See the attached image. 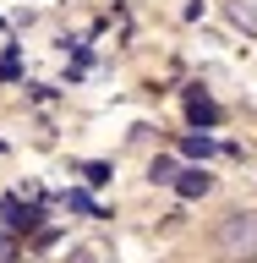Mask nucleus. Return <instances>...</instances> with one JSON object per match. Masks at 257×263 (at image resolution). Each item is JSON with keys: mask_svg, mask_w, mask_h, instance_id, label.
I'll return each mask as SVG.
<instances>
[{"mask_svg": "<svg viewBox=\"0 0 257 263\" xmlns=\"http://www.w3.org/2000/svg\"><path fill=\"white\" fill-rule=\"evenodd\" d=\"M213 247L225 263H257V209H235L219 219L213 230Z\"/></svg>", "mask_w": 257, "mask_h": 263, "instance_id": "f257e3e1", "label": "nucleus"}, {"mask_svg": "<svg viewBox=\"0 0 257 263\" xmlns=\"http://www.w3.org/2000/svg\"><path fill=\"white\" fill-rule=\"evenodd\" d=\"M71 263H98V258H93V252H71Z\"/></svg>", "mask_w": 257, "mask_h": 263, "instance_id": "9b49d317", "label": "nucleus"}, {"mask_svg": "<svg viewBox=\"0 0 257 263\" xmlns=\"http://www.w3.org/2000/svg\"><path fill=\"white\" fill-rule=\"evenodd\" d=\"M66 209H77V214H93V197H88V192H66Z\"/></svg>", "mask_w": 257, "mask_h": 263, "instance_id": "1a4fd4ad", "label": "nucleus"}, {"mask_svg": "<svg viewBox=\"0 0 257 263\" xmlns=\"http://www.w3.org/2000/svg\"><path fill=\"white\" fill-rule=\"evenodd\" d=\"M181 154H186V159H208L213 137H208V132H186V137H181Z\"/></svg>", "mask_w": 257, "mask_h": 263, "instance_id": "39448f33", "label": "nucleus"}, {"mask_svg": "<svg viewBox=\"0 0 257 263\" xmlns=\"http://www.w3.org/2000/svg\"><path fill=\"white\" fill-rule=\"evenodd\" d=\"M208 186H213V176H208V170H197V164H192V170H181V176H175V192L186 197V203H192V197H203V192H208Z\"/></svg>", "mask_w": 257, "mask_h": 263, "instance_id": "20e7f679", "label": "nucleus"}, {"mask_svg": "<svg viewBox=\"0 0 257 263\" xmlns=\"http://www.w3.org/2000/svg\"><path fill=\"white\" fill-rule=\"evenodd\" d=\"M175 176H181V170H175V159H164V154L148 164V181H153V186H175Z\"/></svg>", "mask_w": 257, "mask_h": 263, "instance_id": "423d86ee", "label": "nucleus"}, {"mask_svg": "<svg viewBox=\"0 0 257 263\" xmlns=\"http://www.w3.org/2000/svg\"><path fill=\"white\" fill-rule=\"evenodd\" d=\"M0 263H16V230H0Z\"/></svg>", "mask_w": 257, "mask_h": 263, "instance_id": "0eeeda50", "label": "nucleus"}, {"mask_svg": "<svg viewBox=\"0 0 257 263\" xmlns=\"http://www.w3.org/2000/svg\"><path fill=\"white\" fill-rule=\"evenodd\" d=\"M0 214H6V230H38V219H44V214L33 209V203H22V197H6Z\"/></svg>", "mask_w": 257, "mask_h": 263, "instance_id": "f03ea898", "label": "nucleus"}, {"mask_svg": "<svg viewBox=\"0 0 257 263\" xmlns=\"http://www.w3.org/2000/svg\"><path fill=\"white\" fill-rule=\"evenodd\" d=\"M186 115H192V126L203 132V126H213V121H219V104H213L203 88H186Z\"/></svg>", "mask_w": 257, "mask_h": 263, "instance_id": "7ed1b4c3", "label": "nucleus"}, {"mask_svg": "<svg viewBox=\"0 0 257 263\" xmlns=\"http://www.w3.org/2000/svg\"><path fill=\"white\" fill-rule=\"evenodd\" d=\"M82 176H88V186H104V181H110V164H88Z\"/></svg>", "mask_w": 257, "mask_h": 263, "instance_id": "9d476101", "label": "nucleus"}, {"mask_svg": "<svg viewBox=\"0 0 257 263\" xmlns=\"http://www.w3.org/2000/svg\"><path fill=\"white\" fill-rule=\"evenodd\" d=\"M230 16H235L241 28H252V33H257V6H230Z\"/></svg>", "mask_w": 257, "mask_h": 263, "instance_id": "6e6552de", "label": "nucleus"}]
</instances>
